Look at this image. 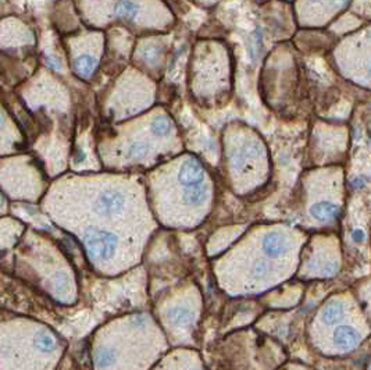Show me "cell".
<instances>
[{
    "instance_id": "obj_1",
    "label": "cell",
    "mask_w": 371,
    "mask_h": 370,
    "mask_svg": "<svg viewBox=\"0 0 371 370\" xmlns=\"http://www.w3.org/2000/svg\"><path fill=\"white\" fill-rule=\"evenodd\" d=\"M83 245L90 257L109 260L117 248V237L109 231L90 227L83 234Z\"/></svg>"
},
{
    "instance_id": "obj_2",
    "label": "cell",
    "mask_w": 371,
    "mask_h": 370,
    "mask_svg": "<svg viewBox=\"0 0 371 370\" xmlns=\"http://www.w3.org/2000/svg\"><path fill=\"white\" fill-rule=\"evenodd\" d=\"M361 333L354 326L342 324L334 330L331 337V348L330 352L332 353H346L356 349L360 342L363 341Z\"/></svg>"
},
{
    "instance_id": "obj_3",
    "label": "cell",
    "mask_w": 371,
    "mask_h": 370,
    "mask_svg": "<svg viewBox=\"0 0 371 370\" xmlns=\"http://www.w3.org/2000/svg\"><path fill=\"white\" fill-rule=\"evenodd\" d=\"M153 370H205L195 352L177 351L161 360Z\"/></svg>"
},
{
    "instance_id": "obj_4",
    "label": "cell",
    "mask_w": 371,
    "mask_h": 370,
    "mask_svg": "<svg viewBox=\"0 0 371 370\" xmlns=\"http://www.w3.org/2000/svg\"><path fill=\"white\" fill-rule=\"evenodd\" d=\"M126 205V195L120 191H105L99 195L95 209L102 216H114L121 212Z\"/></svg>"
},
{
    "instance_id": "obj_5",
    "label": "cell",
    "mask_w": 371,
    "mask_h": 370,
    "mask_svg": "<svg viewBox=\"0 0 371 370\" xmlns=\"http://www.w3.org/2000/svg\"><path fill=\"white\" fill-rule=\"evenodd\" d=\"M179 182L185 187H197L205 179L203 166L197 159H190L185 162L179 170Z\"/></svg>"
},
{
    "instance_id": "obj_6",
    "label": "cell",
    "mask_w": 371,
    "mask_h": 370,
    "mask_svg": "<svg viewBox=\"0 0 371 370\" xmlns=\"http://www.w3.org/2000/svg\"><path fill=\"white\" fill-rule=\"evenodd\" d=\"M166 319L171 327L188 329L195 320V313L187 306H172L166 312Z\"/></svg>"
},
{
    "instance_id": "obj_7",
    "label": "cell",
    "mask_w": 371,
    "mask_h": 370,
    "mask_svg": "<svg viewBox=\"0 0 371 370\" xmlns=\"http://www.w3.org/2000/svg\"><path fill=\"white\" fill-rule=\"evenodd\" d=\"M343 313H345V308L342 302L331 301L323 308L320 313V322L327 327L335 326L343 319Z\"/></svg>"
},
{
    "instance_id": "obj_8",
    "label": "cell",
    "mask_w": 371,
    "mask_h": 370,
    "mask_svg": "<svg viewBox=\"0 0 371 370\" xmlns=\"http://www.w3.org/2000/svg\"><path fill=\"white\" fill-rule=\"evenodd\" d=\"M263 251L268 256H278L287 251V241L278 233H270L263 240Z\"/></svg>"
},
{
    "instance_id": "obj_9",
    "label": "cell",
    "mask_w": 371,
    "mask_h": 370,
    "mask_svg": "<svg viewBox=\"0 0 371 370\" xmlns=\"http://www.w3.org/2000/svg\"><path fill=\"white\" fill-rule=\"evenodd\" d=\"M312 216L320 222L334 220L338 216V208L330 202H320L313 205L312 208Z\"/></svg>"
},
{
    "instance_id": "obj_10",
    "label": "cell",
    "mask_w": 371,
    "mask_h": 370,
    "mask_svg": "<svg viewBox=\"0 0 371 370\" xmlns=\"http://www.w3.org/2000/svg\"><path fill=\"white\" fill-rule=\"evenodd\" d=\"M95 66H97V60L92 57V56H79L78 59H75L74 61V70L75 72L79 75V77H89L92 74V71L95 70Z\"/></svg>"
},
{
    "instance_id": "obj_11",
    "label": "cell",
    "mask_w": 371,
    "mask_h": 370,
    "mask_svg": "<svg viewBox=\"0 0 371 370\" xmlns=\"http://www.w3.org/2000/svg\"><path fill=\"white\" fill-rule=\"evenodd\" d=\"M208 197V190L205 187H202V185H197V187H188L187 190L183 191V201L192 205V206H197V205H201Z\"/></svg>"
},
{
    "instance_id": "obj_12",
    "label": "cell",
    "mask_w": 371,
    "mask_h": 370,
    "mask_svg": "<svg viewBox=\"0 0 371 370\" xmlns=\"http://www.w3.org/2000/svg\"><path fill=\"white\" fill-rule=\"evenodd\" d=\"M138 9L139 6L137 3H131V2H121V3H117L114 6V14L121 17V19H134L138 13Z\"/></svg>"
},
{
    "instance_id": "obj_13",
    "label": "cell",
    "mask_w": 371,
    "mask_h": 370,
    "mask_svg": "<svg viewBox=\"0 0 371 370\" xmlns=\"http://www.w3.org/2000/svg\"><path fill=\"white\" fill-rule=\"evenodd\" d=\"M171 128H172V126H171L170 120H168L167 117H164V116H159V117H156V119L153 120L152 126H150L152 133H153L154 135H157V137H164V135H167V134L171 131Z\"/></svg>"
},
{
    "instance_id": "obj_14",
    "label": "cell",
    "mask_w": 371,
    "mask_h": 370,
    "mask_svg": "<svg viewBox=\"0 0 371 370\" xmlns=\"http://www.w3.org/2000/svg\"><path fill=\"white\" fill-rule=\"evenodd\" d=\"M149 152V145L143 144V142H135L130 146L128 149V155L134 156V157H142L146 156Z\"/></svg>"
},
{
    "instance_id": "obj_15",
    "label": "cell",
    "mask_w": 371,
    "mask_h": 370,
    "mask_svg": "<svg viewBox=\"0 0 371 370\" xmlns=\"http://www.w3.org/2000/svg\"><path fill=\"white\" fill-rule=\"evenodd\" d=\"M68 287V280H67V275L63 274V273H57L54 277H53V289L57 291V293H64Z\"/></svg>"
},
{
    "instance_id": "obj_16",
    "label": "cell",
    "mask_w": 371,
    "mask_h": 370,
    "mask_svg": "<svg viewBox=\"0 0 371 370\" xmlns=\"http://www.w3.org/2000/svg\"><path fill=\"white\" fill-rule=\"evenodd\" d=\"M157 55H159V49L154 48V46H149V48H146V49L143 50V57H145V60H148V61L153 60Z\"/></svg>"
},
{
    "instance_id": "obj_17",
    "label": "cell",
    "mask_w": 371,
    "mask_h": 370,
    "mask_svg": "<svg viewBox=\"0 0 371 370\" xmlns=\"http://www.w3.org/2000/svg\"><path fill=\"white\" fill-rule=\"evenodd\" d=\"M363 237H364V235H363V233H361V231H359V230L353 233V240H354V241H361V240H363Z\"/></svg>"
},
{
    "instance_id": "obj_18",
    "label": "cell",
    "mask_w": 371,
    "mask_h": 370,
    "mask_svg": "<svg viewBox=\"0 0 371 370\" xmlns=\"http://www.w3.org/2000/svg\"><path fill=\"white\" fill-rule=\"evenodd\" d=\"M2 123H3V116L0 115V126H2Z\"/></svg>"
},
{
    "instance_id": "obj_19",
    "label": "cell",
    "mask_w": 371,
    "mask_h": 370,
    "mask_svg": "<svg viewBox=\"0 0 371 370\" xmlns=\"http://www.w3.org/2000/svg\"><path fill=\"white\" fill-rule=\"evenodd\" d=\"M2 204H3V198H2V197H0V206H2Z\"/></svg>"
},
{
    "instance_id": "obj_20",
    "label": "cell",
    "mask_w": 371,
    "mask_h": 370,
    "mask_svg": "<svg viewBox=\"0 0 371 370\" xmlns=\"http://www.w3.org/2000/svg\"><path fill=\"white\" fill-rule=\"evenodd\" d=\"M370 38H371V34H370Z\"/></svg>"
}]
</instances>
